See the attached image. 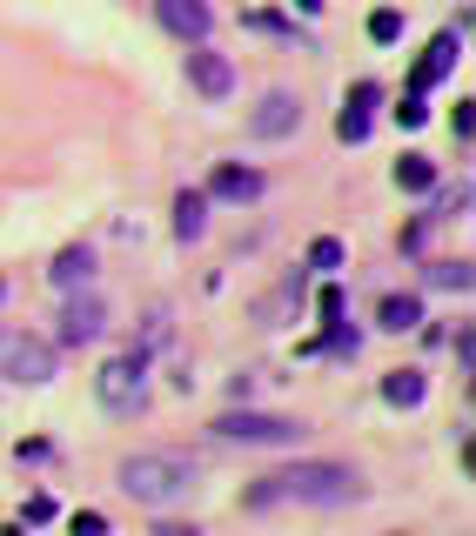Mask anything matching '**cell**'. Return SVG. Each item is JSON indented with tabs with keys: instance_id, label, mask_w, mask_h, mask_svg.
Here are the masks:
<instances>
[{
	"instance_id": "1",
	"label": "cell",
	"mask_w": 476,
	"mask_h": 536,
	"mask_svg": "<svg viewBox=\"0 0 476 536\" xmlns=\"http://www.w3.org/2000/svg\"><path fill=\"white\" fill-rule=\"evenodd\" d=\"M363 483H356V469L342 463H295V469H275L249 490V510H275V503H316V510H342V503H356Z\"/></svg>"
},
{
	"instance_id": "2",
	"label": "cell",
	"mask_w": 476,
	"mask_h": 536,
	"mask_svg": "<svg viewBox=\"0 0 476 536\" xmlns=\"http://www.w3.org/2000/svg\"><path fill=\"white\" fill-rule=\"evenodd\" d=\"M121 490L148 503V510H168V503H182L195 490V463L188 456H128L121 463Z\"/></svg>"
},
{
	"instance_id": "3",
	"label": "cell",
	"mask_w": 476,
	"mask_h": 536,
	"mask_svg": "<svg viewBox=\"0 0 476 536\" xmlns=\"http://www.w3.org/2000/svg\"><path fill=\"white\" fill-rule=\"evenodd\" d=\"M215 436H222V443H295V436H302V423H289V416H255V409H235V416H222V423H215Z\"/></svg>"
},
{
	"instance_id": "4",
	"label": "cell",
	"mask_w": 476,
	"mask_h": 536,
	"mask_svg": "<svg viewBox=\"0 0 476 536\" xmlns=\"http://www.w3.org/2000/svg\"><path fill=\"white\" fill-rule=\"evenodd\" d=\"M141 369H148L141 349L114 356L108 369H101V402H108V409H135V402H141Z\"/></svg>"
},
{
	"instance_id": "5",
	"label": "cell",
	"mask_w": 476,
	"mask_h": 536,
	"mask_svg": "<svg viewBox=\"0 0 476 536\" xmlns=\"http://www.w3.org/2000/svg\"><path fill=\"white\" fill-rule=\"evenodd\" d=\"M0 362H7L14 382H47L54 376V356H47L41 342H27V335H0Z\"/></svg>"
},
{
	"instance_id": "6",
	"label": "cell",
	"mask_w": 476,
	"mask_h": 536,
	"mask_svg": "<svg viewBox=\"0 0 476 536\" xmlns=\"http://www.w3.org/2000/svg\"><path fill=\"white\" fill-rule=\"evenodd\" d=\"M155 14L168 34H182V41H202L208 34V7L202 0H155Z\"/></svg>"
},
{
	"instance_id": "7",
	"label": "cell",
	"mask_w": 476,
	"mask_h": 536,
	"mask_svg": "<svg viewBox=\"0 0 476 536\" xmlns=\"http://www.w3.org/2000/svg\"><path fill=\"white\" fill-rule=\"evenodd\" d=\"M188 81H195L208 101H222V94L235 88V67H228L222 54H208V47H202V54H188Z\"/></svg>"
},
{
	"instance_id": "8",
	"label": "cell",
	"mask_w": 476,
	"mask_h": 536,
	"mask_svg": "<svg viewBox=\"0 0 476 536\" xmlns=\"http://www.w3.org/2000/svg\"><path fill=\"white\" fill-rule=\"evenodd\" d=\"M101 329H108V315H101V302H94V295L68 302V315H61V342H74V349H81V342H94Z\"/></svg>"
},
{
	"instance_id": "9",
	"label": "cell",
	"mask_w": 476,
	"mask_h": 536,
	"mask_svg": "<svg viewBox=\"0 0 476 536\" xmlns=\"http://www.w3.org/2000/svg\"><path fill=\"white\" fill-rule=\"evenodd\" d=\"M450 67H456V34H436V47L423 54V61H416V81H409V94H423L430 81H443Z\"/></svg>"
},
{
	"instance_id": "10",
	"label": "cell",
	"mask_w": 476,
	"mask_h": 536,
	"mask_svg": "<svg viewBox=\"0 0 476 536\" xmlns=\"http://www.w3.org/2000/svg\"><path fill=\"white\" fill-rule=\"evenodd\" d=\"M369 108H376V88L363 81V88L349 94V108H342V121H336V134H342V141H363V134H369Z\"/></svg>"
},
{
	"instance_id": "11",
	"label": "cell",
	"mask_w": 476,
	"mask_h": 536,
	"mask_svg": "<svg viewBox=\"0 0 476 536\" xmlns=\"http://www.w3.org/2000/svg\"><path fill=\"white\" fill-rule=\"evenodd\" d=\"M202 228H208V195H182V201H175V235L195 242Z\"/></svg>"
},
{
	"instance_id": "12",
	"label": "cell",
	"mask_w": 476,
	"mask_h": 536,
	"mask_svg": "<svg viewBox=\"0 0 476 536\" xmlns=\"http://www.w3.org/2000/svg\"><path fill=\"white\" fill-rule=\"evenodd\" d=\"M383 402H396V409H416V402H423V376H416V369H396V376H383Z\"/></svg>"
},
{
	"instance_id": "13",
	"label": "cell",
	"mask_w": 476,
	"mask_h": 536,
	"mask_svg": "<svg viewBox=\"0 0 476 536\" xmlns=\"http://www.w3.org/2000/svg\"><path fill=\"white\" fill-rule=\"evenodd\" d=\"M282 128H295V101L289 94H269L262 114H255V134H282Z\"/></svg>"
},
{
	"instance_id": "14",
	"label": "cell",
	"mask_w": 476,
	"mask_h": 536,
	"mask_svg": "<svg viewBox=\"0 0 476 536\" xmlns=\"http://www.w3.org/2000/svg\"><path fill=\"white\" fill-rule=\"evenodd\" d=\"M88 275H94V255H88V248H68V255L54 262V282H61V289H81Z\"/></svg>"
},
{
	"instance_id": "15",
	"label": "cell",
	"mask_w": 476,
	"mask_h": 536,
	"mask_svg": "<svg viewBox=\"0 0 476 536\" xmlns=\"http://www.w3.org/2000/svg\"><path fill=\"white\" fill-rule=\"evenodd\" d=\"M416 322H423V302H416V295H389L383 302V329H416Z\"/></svg>"
},
{
	"instance_id": "16",
	"label": "cell",
	"mask_w": 476,
	"mask_h": 536,
	"mask_svg": "<svg viewBox=\"0 0 476 536\" xmlns=\"http://www.w3.org/2000/svg\"><path fill=\"white\" fill-rule=\"evenodd\" d=\"M255 188H262V175H249V168H222L215 175V195H228V201H249Z\"/></svg>"
},
{
	"instance_id": "17",
	"label": "cell",
	"mask_w": 476,
	"mask_h": 536,
	"mask_svg": "<svg viewBox=\"0 0 476 536\" xmlns=\"http://www.w3.org/2000/svg\"><path fill=\"white\" fill-rule=\"evenodd\" d=\"M396 181H403V188H430L436 168H430L423 155H403V161H396Z\"/></svg>"
},
{
	"instance_id": "18",
	"label": "cell",
	"mask_w": 476,
	"mask_h": 536,
	"mask_svg": "<svg viewBox=\"0 0 476 536\" xmlns=\"http://www.w3.org/2000/svg\"><path fill=\"white\" fill-rule=\"evenodd\" d=\"M430 282H436V289H470V262H436Z\"/></svg>"
},
{
	"instance_id": "19",
	"label": "cell",
	"mask_w": 476,
	"mask_h": 536,
	"mask_svg": "<svg viewBox=\"0 0 476 536\" xmlns=\"http://www.w3.org/2000/svg\"><path fill=\"white\" fill-rule=\"evenodd\" d=\"M396 34H403V14H389V7H383V14H369V41H396Z\"/></svg>"
},
{
	"instance_id": "20",
	"label": "cell",
	"mask_w": 476,
	"mask_h": 536,
	"mask_svg": "<svg viewBox=\"0 0 476 536\" xmlns=\"http://www.w3.org/2000/svg\"><path fill=\"white\" fill-rule=\"evenodd\" d=\"M309 268H342V242H329V235H322V242L309 248Z\"/></svg>"
},
{
	"instance_id": "21",
	"label": "cell",
	"mask_w": 476,
	"mask_h": 536,
	"mask_svg": "<svg viewBox=\"0 0 476 536\" xmlns=\"http://www.w3.org/2000/svg\"><path fill=\"white\" fill-rule=\"evenodd\" d=\"M423 114H430V108H423V94H409L403 108H396V121H403V128H423Z\"/></svg>"
},
{
	"instance_id": "22",
	"label": "cell",
	"mask_w": 476,
	"mask_h": 536,
	"mask_svg": "<svg viewBox=\"0 0 476 536\" xmlns=\"http://www.w3.org/2000/svg\"><path fill=\"white\" fill-rule=\"evenodd\" d=\"M54 516V496H27V510H21V523H47Z\"/></svg>"
},
{
	"instance_id": "23",
	"label": "cell",
	"mask_w": 476,
	"mask_h": 536,
	"mask_svg": "<svg viewBox=\"0 0 476 536\" xmlns=\"http://www.w3.org/2000/svg\"><path fill=\"white\" fill-rule=\"evenodd\" d=\"M74 530H88V536H101V530H108V516H101V510H81V516H74Z\"/></svg>"
},
{
	"instance_id": "24",
	"label": "cell",
	"mask_w": 476,
	"mask_h": 536,
	"mask_svg": "<svg viewBox=\"0 0 476 536\" xmlns=\"http://www.w3.org/2000/svg\"><path fill=\"white\" fill-rule=\"evenodd\" d=\"M0 295H7V282H0Z\"/></svg>"
}]
</instances>
